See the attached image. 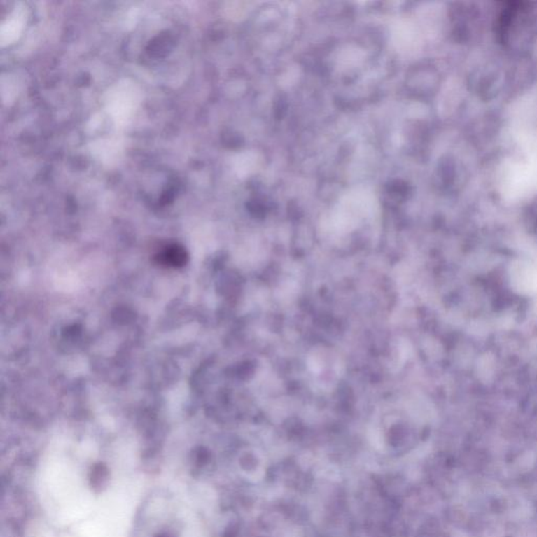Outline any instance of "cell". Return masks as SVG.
<instances>
[{"label": "cell", "mask_w": 537, "mask_h": 537, "mask_svg": "<svg viewBox=\"0 0 537 537\" xmlns=\"http://www.w3.org/2000/svg\"><path fill=\"white\" fill-rule=\"evenodd\" d=\"M162 262L164 264H168L169 266L179 267L183 266L186 263L187 254L185 250L181 247H170L169 249L166 250L161 256Z\"/></svg>", "instance_id": "1"}]
</instances>
